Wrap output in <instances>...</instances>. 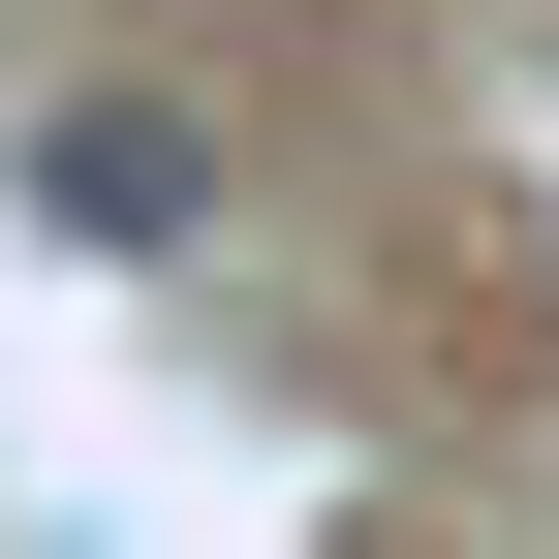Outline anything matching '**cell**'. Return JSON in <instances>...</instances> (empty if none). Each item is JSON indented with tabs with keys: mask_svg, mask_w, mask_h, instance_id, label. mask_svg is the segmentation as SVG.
<instances>
[{
	"mask_svg": "<svg viewBox=\"0 0 559 559\" xmlns=\"http://www.w3.org/2000/svg\"><path fill=\"white\" fill-rule=\"evenodd\" d=\"M32 249H94V280H156L187 218H218V94H156V62H124V94H32Z\"/></svg>",
	"mask_w": 559,
	"mask_h": 559,
	"instance_id": "obj_1",
	"label": "cell"
},
{
	"mask_svg": "<svg viewBox=\"0 0 559 559\" xmlns=\"http://www.w3.org/2000/svg\"><path fill=\"white\" fill-rule=\"evenodd\" d=\"M373 559H404V528H373Z\"/></svg>",
	"mask_w": 559,
	"mask_h": 559,
	"instance_id": "obj_2",
	"label": "cell"
}]
</instances>
